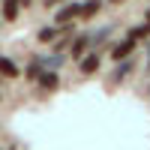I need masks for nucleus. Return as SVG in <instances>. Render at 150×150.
Returning <instances> with one entry per match:
<instances>
[{"label":"nucleus","instance_id":"11","mask_svg":"<svg viewBox=\"0 0 150 150\" xmlns=\"http://www.w3.org/2000/svg\"><path fill=\"white\" fill-rule=\"evenodd\" d=\"M129 36H132V39H138V42H141V39H150V21H144L141 27H132Z\"/></svg>","mask_w":150,"mask_h":150},{"label":"nucleus","instance_id":"7","mask_svg":"<svg viewBox=\"0 0 150 150\" xmlns=\"http://www.w3.org/2000/svg\"><path fill=\"white\" fill-rule=\"evenodd\" d=\"M132 69H135V60H132V57H129V60H120V63H117V69H114V75H111V81H108V84H120V81H123V78H126V75L132 72Z\"/></svg>","mask_w":150,"mask_h":150},{"label":"nucleus","instance_id":"12","mask_svg":"<svg viewBox=\"0 0 150 150\" xmlns=\"http://www.w3.org/2000/svg\"><path fill=\"white\" fill-rule=\"evenodd\" d=\"M24 75H27L30 81H36V78H39V75H42V63H39V60H33V63H30L27 69H24Z\"/></svg>","mask_w":150,"mask_h":150},{"label":"nucleus","instance_id":"5","mask_svg":"<svg viewBox=\"0 0 150 150\" xmlns=\"http://www.w3.org/2000/svg\"><path fill=\"white\" fill-rule=\"evenodd\" d=\"M36 84H39V90L54 93L57 87H60V75H57V69H42V75L36 78Z\"/></svg>","mask_w":150,"mask_h":150},{"label":"nucleus","instance_id":"6","mask_svg":"<svg viewBox=\"0 0 150 150\" xmlns=\"http://www.w3.org/2000/svg\"><path fill=\"white\" fill-rule=\"evenodd\" d=\"M18 12H21V0H0V15H3V21H18Z\"/></svg>","mask_w":150,"mask_h":150},{"label":"nucleus","instance_id":"2","mask_svg":"<svg viewBox=\"0 0 150 150\" xmlns=\"http://www.w3.org/2000/svg\"><path fill=\"white\" fill-rule=\"evenodd\" d=\"M99 66H102V57H99L96 48H90V51H87V54L78 60V72L84 75V78H87V75H96V72H99Z\"/></svg>","mask_w":150,"mask_h":150},{"label":"nucleus","instance_id":"1","mask_svg":"<svg viewBox=\"0 0 150 150\" xmlns=\"http://www.w3.org/2000/svg\"><path fill=\"white\" fill-rule=\"evenodd\" d=\"M135 45H138V39H132V36H126V39H120L114 45H108V54H111V63H120V60H129L135 54Z\"/></svg>","mask_w":150,"mask_h":150},{"label":"nucleus","instance_id":"13","mask_svg":"<svg viewBox=\"0 0 150 150\" xmlns=\"http://www.w3.org/2000/svg\"><path fill=\"white\" fill-rule=\"evenodd\" d=\"M108 3H111V6H120V3H126V0H108Z\"/></svg>","mask_w":150,"mask_h":150},{"label":"nucleus","instance_id":"17","mask_svg":"<svg viewBox=\"0 0 150 150\" xmlns=\"http://www.w3.org/2000/svg\"><path fill=\"white\" fill-rule=\"evenodd\" d=\"M147 21H150V9H147Z\"/></svg>","mask_w":150,"mask_h":150},{"label":"nucleus","instance_id":"4","mask_svg":"<svg viewBox=\"0 0 150 150\" xmlns=\"http://www.w3.org/2000/svg\"><path fill=\"white\" fill-rule=\"evenodd\" d=\"M90 48H93V45H90V33H81V36H75L72 45H69V57H72V60H81Z\"/></svg>","mask_w":150,"mask_h":150},{"label":"nucleus","instance_id":"15","mask_svg":"<svg viewBox=\"0 0 150 150\" xmlns=\"http://www.w3.org/2000/svg\"><path fill=\"white\" fill-rule=\"evenodd\" d=\"M30 3H33V0H21V6H30Z\"/></svg>","mask_w":150,"mask_h":150},{"label":"nucleus","instance_id":"3","mask_svg":"<svg viewBox=\"0 0 150 150\" xmlns=\"http://www.w3.org/2000/svg\"><path fill=\"white\" fill-rule=\"evenodd\" d=\"M78 15H81V3H66L54 12V21H57V27H63V24H72Z\"/></svg>","mask_w":150,"mask_h":150},{"label":"nucleus","instance_id":"9","mask_svg":"<svg viewBox=\"0 0 150 150\" xmlns=\"http://www.w3.org/2000/svg\"><path fill=\"white\" fill-rule=\"evenodd\" d=\"M0 75H6V78H18L21 69L15 66V60H12V57H0Z\"/></svg>","mask_w":150,"mask_h":150},{"label":"nucleus","instance_id":"14","mask_svg":"<svg viewBox=\"0 0 150 150\" xmlns=\"http://www.w3.org/2000/svg\"><path fill=\"white\" fill-rule=\"evenodd\" d=\"M54 3H57V0H45V6H54Z\"/></svg>","mask_w":150,"mask_h":150},{"label":"nucleus","instance_id":"16","mask_svg":"<svg viewBox=\"0 0 150 150\" xmlns=\"http://www.w3.org/2000/svg\"><path fill=\"white\" fill-rule=\"evenodd\" d=\"M147 54H150V39H147Z\"/></svg>","mask_w":150,"mask_h":150},{"label":"nucleus","instance_id":"8","mask_svg":"<svg viewBox=\"0 0 150 150\" xmlns=\"http://www.w3.org/2000/svg\"><path fill=\"white\" fill-rule=\"evenodd\" d=\"M102 3L105 0H87V3H81V21H90V18H96L99 15V9H102Z\"/></svg>","mask_w":150,"mask_h":150},{"label":"nucleus","instance_id":"18","mask_svg":"<svg viewBox=\"0 0 150 150\" xmlns=\"http://www.w3.org/2000/svg\"><path fill=\"white\" fill-rule=\"evenodd\" d=\"M147 72H150V63H147Z\"/></svg>","mask_w":150,"mask_h":150},{"label":"nucleus","instance_id":"10","mask_svg":"<svg viewBox=\"0 0 150 150\" xmlns=\"http://www.w3.org/2000/svg\"><path fill=\"white\" fill-rule=\"evenodd\" d=\"M57 36H60V27H42L39 33H36V39L39 42H54Z\"/></svg>","mask_w":150,"mask_h":150},{"label":"nucleus","instance_id":"19","mask_svg":"<svg viewBox=\"0 0 150 150\" xmlns=\"http://www.w3.org/2000/svg\"><path fill=\"white\" fill-rule=\"evenodd\" d=\"M0 99H3V96H0Z\"/></svg>","mask_w":150,"mask_h":150}]
</instances>
